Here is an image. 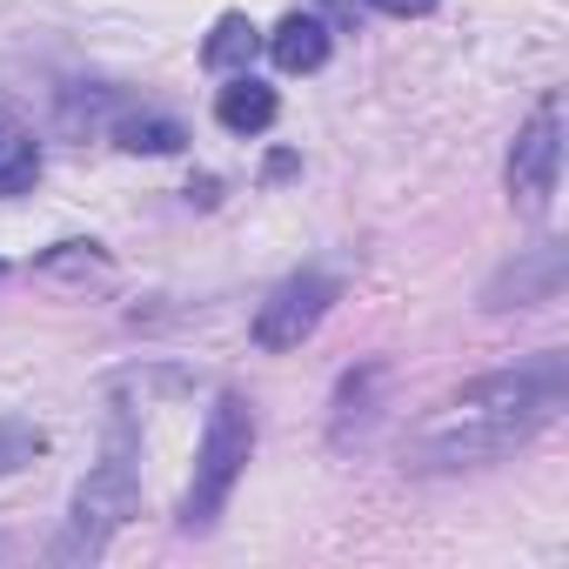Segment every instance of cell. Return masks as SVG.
<instances>
[{
  "instance_id": "obj_11",
  "label": "cell",
  "mask_w": 569,
  "mask_h": 569,
  "mask_svg": "<svg viewBox=\"0 0 569 569\" xmlns=\"http://www.w3.org/2000/svg\"><path fill=\"white\" fill-rule=\"evenodd\" d=\"M34 456H48V436H41L34 422H0V476L28 469Z\"/></svg>"
},
{
  "instance_id": "obj_10",
  "label": "cell",
  "mask_w": 569,
  "mask_h": 569,
  "mask_svg": "<svg viewBox=\"0 0 569 569\" xmlns=\"http://www.w3.org/2000/svg\"><path fill=\"white\" fill-rule=\"evenodd\" d=\"M34 174H41V148H34V134H21V128L0 121V194L34 188Z\"/></svg>"
},
{
  "instance_id": "obj_5",
  "label": "cell",
  "mask_w": 569,
  "mask_h": 569,
  "mask_svg": "<svg viewBox=\"0 0 569 569\" xmlns=\"http://www.w3.org/2000/svg\"><path fill=\"white\" fill-rule=\"evenodd\" d=\"M556 168H562V101L549 94L536 108V121L516 134V154H509V194L522 208H542L556 194Z\"/></svg>"
},
{
  "instance_id": "obj_7",
  "label": "cell",
  "mask_w": 569,
  "mask_h": 569,
  "mask_svg": "<svg viewBox=\"0 0 569 569\" xmlns=\"http://www.w3.org/2000/svg\"><path fill=\"white\" fill-rule=\"evenodd\" d=\"M214 114H221V128H228V134H261V128L281 114V101H274V88H268V81L241 74V81H228V88H221Z\"/></svg>"
},
{
  "instance_id": "obj_9",
  "label": "cell",
  "mask_w": 569,
  "mask_h": 569,
  "mask_svg": "<svg viewBox=\"0 0 569 569\" xmlns=\"http://www.w3.org/2000/svg\"><path fill=\"white\" fill-rule=\"evenodd\" d=\"M114 141H121L128 154H174V148L188 141V128H181L174 114H128V121L114 128Z\"/></svg>"
},
{
  "instance_id": "obj_6",
  "label": "cell",
  "mask_w": 569,
  "mask_h": 569,
  "mask_svg": "<svg viewBox=\"0 0 569 569\" xmlns=\"http://www.w3.org/2000/svg\"><path fill=\"white\" fill-rule=\"evenodd\" d=\"M268 54H274L281 74H316L329 61V28L316 14H289V21L268 34Z\"/></svg>"
},
{
  "instance_id": "obj_2",
  "label": "cell",
  "mask_w": 569,
  "mask_h": 569,
  "mask_svg": "<svg viewBox=\"0 0 569 569\" xmlns=\"http://www.w3.org/2000/svg\"><path fill=\"white\" fill-rule=\"evenodd\" d=\"M248 449H254L248 396L221 389L214 409H208V429H201V456H194L188 502H181V522H188V529H208V522L221 516V502L234 496V482H241V469H248Z\"/></svg>"
},
{
  "instance_id": "obj_12",
  "label": "cell",
  "mask_w": 569,
  "mask_h": 569,
  "mask_svg": "<svg viewBox=\"0 0 569 569\" xmlns=\"http://www.w3.org/2000/svg\"><path fill=\"white\" fill-rule=\"evenodd\" d=\"M376 8H382V14H396V21H416V14H429V8H436V0H376Z\"/></svg>"
},
{
  "instance_id": "obj_1",
  "label": "cell",
  "mask_w": 569,
  "mask_h": 569,
  "mask_svg": "<svg viewBox=\"0 0 569 569\" xmlns=\"http://www.w3.org/2000/svg\"><path fill=\"white\" fill-rule=\"evenodd\" d=\"M562 402V362L542 356L536 369H509V376H482L469 382L442 416H429L416 429V462L422 469H462V462H489L509 456L516 442H529Z\"/></svg>"
},
{
  "instance_id": "obj_4",
  "label": "cell",
  "mask_w": 569,
  "mask_h": 569,
  "mask_svg": "<svg viewBox=\"0 0 569 569\" xmlns=\"http://www.w3.org/2000/svg\"><path fill=\"white\" fill-rule=\"evenodd\" d=\"M336 302V281L329 274H289L281 289L261 302L254 316V342L261 349H302V336H316V322Z\"/></svg>"
},
{
  "instance_id": "obj_3",
  "label": "cell",
  "mask_w": 569,
  "mask_h": 569,
  "mask_svg": "<svg viewBox=\"0 0 569 569\" xmlns=\"http://www.w3.org/2000/svg\"><path fill=\"white\" fill-rule=\"evenodd\" d=\"M134 502H141L134 462H128V449H114V456H108L101 469H88V482L74 489V516H68L61 542L48 549V562H94V556L108 549V536L134 516Z\"/></svg>"
},
{
  "instance_id": "obj_8",
  "label": "cell",
  "mask_w": 569,
  "mask_h": 569,
  "mask_svg": "<svg viewBox=\"0 0 569 569\" xmlns=\"http://www.w3.org/2000/svg\"><path fill=\"white\" fill-rule=\"evenodd\" d=\"M254 48H261V28H254L248 14H221L214 34H208V48H201V61H208L214 74H234V68L254 61Z\"/></svg>"
}]
</instances>
